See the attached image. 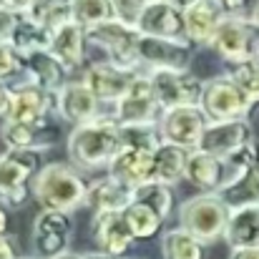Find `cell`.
<instances>
[{"label": "cell", "mask_w": 259, "mask_h": 259, "mask_svg": "<svg viewBox=\"0 0 259 259\" xmlns=\"http://www.w3.org/2000/svg\"><path fill=\"white\" fill-rule=\"evenodd\" d=\"M254 58L259 61V43H257V51H254Z\"/></svg>", "instance_id": "cell-49"}, {"label": "cell", "mask_w": 259, "mask_h": 259, "mask_svg": "<svg viewBox=\"0 0 259 259\" xmlns=\"http://www.w3.org/2000/svg\"><path fill=\"white\" fill-rule=\"evenodd\" d=\"M25 15H30L48 30H56L63 23L73 20V0H35Z\"/></svg>", "instance_id": "cell-32"}, {"label": "cell", "mask_w": 259, "mask_h": 259, "mask_svg": "<svg viewBox=\"0 0 259 259\" xmlns=\"http://www.w3.org/2000/svg\"><path fill=\"white\" fill-rule=\"evenodd\" d=\"M257 103L249 101V96L237 86L227 73L214 76L204 81V93L199 108L206 113L209 121H234V118H247Z\"/></svg>", "instance_id": "cell-5"}, {"label": "cell", "mask_w": 259, "mask_h": 259, "mask_svg": "<svg viewBox=\"0 0 259 259\" xmlns=\"http://www.w3.org/2000/svg\"><path fill=\"white\" fill-rule=\"evenodd\" d=\"M134 201L149 206L166 222L174 211V186L161 184V181H146L139 189H134Z\"/></svg>", "instance_id": "cell-31"}, {"label": "cell", "mask_w": 259, "mask_h": 259, "mask_svg": "<svg viewBox=\"0 0 259 259\" xmlns=\"http://www.w3.org/2000/svg\"><path fill=\"white\" fill-rule=\"evenodd\" d=\"M134 201V191L123 184H118L113 176H98L93 181H88V194H86V206L93 214H103V211H126Z\"/></svg>", "instance_id": "cell-23"}, {"label": "cell", "mask_w": 259, "mask_h": 259, "mask_svg": "<svg viewBox=\"0 0 259 259\" xmlns=\"http://www.w3.org/2000/svg\"><path fill=\"white\" fill-rule=\"evenodd\" d=\"M227 8L222 0H199L191 8L184 10V23H186V38L199 46H209L217 28L227 18Z\"/></svg>", "instance_id": "cell-21"}, {"label": "cell", "mask_w": 259, "mask_h": 259, "mask_svg": "<svg viewBox=\"0 0 259 259\" xmlns=\"http://www.w3.org/2000/svg\"><path fill=\"white\" fill-rule=\"evenodd\" d=\"M249 20H252V25L259 30V0L252 5V10H249Z\"/></svg>", "instance_id": "cell-46"}, {"label": "cell", "mask_w": 259, "mask_h": 259, "mask_svg": "<svg viewBox=\"0 0 259 259\" xmlns=\"http://www.w3.org/2000/svg\"><path fill=\"white\" fill-rule=\"evenodd\" d=\"M0 259H23L15 237H10V234H0Z\"/></svg>", "instance_id": "cell-40"}, {"label": "cell", "mask_w": 259, "mask_h": 259, "mask_svg": "<svg viewBox=\"0 0 259 259\" xmlns=\"http://www.w3.org/2000/svg\"><path fill=\"white\" fill-rule=\"evenodd\" d=\"M88 181H83L81 171L71 164H46L30 184V196L38 201L40 209L51 211H68L86 206Z\"/></svg>", "instance_id": "cell-2"}, {"label": "cell", "mask_w": 259, "mask_h": 259, "mask_svg": "<svg viewBox=\"0 0 259 259\" xmlns=\"http://www.w3.org/2000/svg\"><path fill=\"white\" fill-rule=\"evenodd\" d=\"M106 174L134 191L141 184L151 181V154L149 151H136V149H121L118 156L108 164Z\"/></svg>", "instance_id": "cell-25"}, {"label": "cell", "mask_w": 259, "mask_h": 259, "mask_svg": "<svg viewBox=\"0 0 259 259\" xmlns=\"http://www.w3.org/2000/svg\"><path fill=\"white\" fill-rule=\"evenodd\" d=\"M206 126H209V118H206V113L199 106H184V108L164 111V116L159 121L161 139L166 144L189 149V151L199 149Z\"/></svg>", "instance_id": "cell-13"}, {"label": "cell", "mask_w": 259, "mask_h": 259, "mask_svg": "<svg viewBox=\"0 0 259 259\" xmlns=\"http://www.w3.org/2000/svg\"><path fill=\"white\" fill-rule=\"evenodd\" d=\"M191 186H196L201 194H219L222 186L232 179V171L224 159L204 154V151H191L189 164H186V176Z\"/></svg>", "instance_id": "cell-20"}, {"label": "cell", "mask_w": 259, "mask_h": 259, "mask_svg": "<svg viewBox=\"0 0 259 259\" xmlns=\"http://www.w3.org/2000/svg\"><path fill=\"white\" fill-rule=\"evenodd\" d=\"M23 259H35V257H23Z\"/></svg>", "instance_id": "cell-51"}, {"label": "cell", "mask_w": 259, "mask_h": 259, "mask_svg": "<svg viewBox=\"0 0 259 259\" xmlns=\"http://www.w3.org/2000/svg\"><path fill=\"white\" fill-rule=\"evenodd\" d=\"M139 33L154 38H186L184 10L174 8L166 0H149L146 10L139 18ZM189 40V38H186Z\"/></svg>", "instance_id": "cell-19"}, {"label": "cell", "mask_w": 259, "mask_h": 259, "mask_svg": "<svg viewBox=\"0 0 259 259\" xmlns=\"http://www.w3.org/2000/svg\"><path fill=\"white\" fill-rule=\"evenodd\" d=\"M8 108H10V93L5 83H0V118L8 116Z\"/></svg>", "instance_id": "cell-41"}, {"label": "cell", "mask_w": 259, "mask_h": 259, "mask_svg": "<svg viewBox=\"0 0 259 259\" xmlns=\"http://www.w3.org/2000/svg\"><path fill=\"white\" fill-rule=\"evenodd\" d=\"M156 101L161 103L164 111L171 108H184V106H199L201 93H204V81H199L191 71H151L146 73Z\"/></svg>", "instance_id": "cell-9"}, {"label": "cell", "mask_w": 259, "mask_h": 259, "mask_svg": "<svg viewBox=\"0 0 259 259\" xmlns=\"http://www.w3.org/2000/svg\"><path fill=\"white\" fill-rule=\"evenodd\" d=\"M0 8H5V0H0Z\"/></svg>", "instance_id": "cell-50"}, {"label": "cell", "mask_w": 259, "mask_h": 259, "mask_svg": "<svg viewBox=\"0 0 259 259\" xmlns=\"http://www.w3.org/2000/svg\"><path fill=\"white\" fill-rule=\"evenodd\" d=\"M91 234H93V242H96L98 252L111 254V257H116V259H123V254L136 242L134 234H131V229H128V222H126L123 211L93 214Z\"/></svg>", "instance_id": "cell-17"}, {"label": "cell", "mask_w": 259, "mask_h": 259, "mask_svg": "<svg viewBox=\"0 0 259 259\" xmlns=\"http://www.w3.org/2000/svg\"><path fill=\"white\" fill-rule=\"evenodd\" d=\"M191 151L174 146V144H161L154 154H151V181H161L174 186L176 181H181L186 176V164H189Z\"/></svg>", "instance_id": "cell-28"}, {"label": "cell", "mask_w": 259, "mask_h": 259, "mask_svg": "<svg viewBox=\"0 0 259 259\" xmlns=\"http://www.w3.org/2000/svg\"><path fill=\"white\" fill-rule=\"evenodd\" d=\"M149 0H111V8H113V18L126 23V25H139V18L141 13L146 10Z\"/></svg>", "instance_id": "cell-38"}, {"label": "cell", "mask_w": 259, "mask_h": 259, "mask_svg": "<svg viewBox=\"0 0 259 259\" xmlns=\"http://www.w3.org/2000/svg\"><path fill=\"white\" fill-rule=\"evenodd\" d=\"M259 43V30L252 25V20L247 15H227L222 20V25L217 28L209 48L227 61V66L232 63H242L247 58H254Z\"/></svg>", "instance_id": "cell-7"}, {"label": "cell", "mask_w": 259, "mask_h": 259, "mask_svg": "<svg viewBox=\"0 0 259 259\" xmlns=\"http://www.w3.org/2000/svg\"><path fill=\"white\" fill-rule=\"evenodd\" d=\"M227 76L249 96L252 103H259V61L257 58H247L242 63L227 66Z\"/></svg>", "instance_id": "cell-35"}, {"label": "cell", "mask_w": 259, "mask_h": 259, "mask_svg": "<svg viewBox=\"0 0 259 259\" xmlns=\"http://www.w3.org/2000/svg\"><path fill=\"white\" fill-rule=\"evenodd\" d=\"M56 259H83V254H76V252H66V254H61V257Z\"/></svg>", "instance_id": "cell-48"}, {"label": "cell", "mask_w": 259, "mask_h": 259, "mask_svg": "<svg viewBox=\"0 0 259 259\" xmlns=\"http://www.w3.org/2000/svg\"><path fill=\"white\" fill-rule=\"evenodd\" d=\"M23 13H15L13 8H0V43H10L13 40V33L18 28V20H20Z\"/></svg>", "instance_id": "cell-39"}, {"label": "cell", "mask_w": 259, "mask_h": 259, "mask_svg": "<svg viewBox=\"0 0 259 259\" xmlns=\"http://www.w3.org/2000/svg\"><path fill=\"white\" fill-rule=\"evenodd\" d=\"M161 254L164 259H204V244L176 227L161 234Z\"/></svg>", "instance_id": "cell-30"}, {"label": "cell", "mask_w": 259, "mask_h": 259, "mask_svg": "<svg viewBox=\"0 0 259 259\" xmlns=\"http://www.w3.org/2000/svg\"><path fill=\"white\" fill-rule=\"evenodd\" d=\"M121 149V123L113 116H98L83 126H76L66 139L68 159L81 171L108 169V164L118 156Z\"/></svg>", "instance_id": "cell-1"}, {"label": "cell", "mask_w": 259, "mask_h": 259, "mask_svg": "<svg viewBox=\"0 0 259 259\" xmlns=\"http://www.w3.org/2000/svg\"><path fill=\"white\" fill-rule=\"evenodd\" d=\"M229 222V206L219 194H196L179 206V227L196 237L201 244L224 239Z\"/></svg>", "instance_id": "cell-3"}, {"label": "cell", "mask_w": 259, "mask_h": 259, "mask_svg": "<svg viewBox=\"0 0 259 259\" xmlns=\"http://www.w3.org/2000/svg\"><path fill=\"white\" fill-rule=\"evenodd\" d=\"M166 3H171L174 8H179V10H186V8H191L194 3H199V0H166Z\"/></svg>", "instance_id": "cell-45"}, {"label": "cell", "mask_w": 259, "mask_h": 259, "mask_svg": "<svg viewBox=\"0 0 259 259\" xmlns=\"http://www.w3.org/2000/svg\"><path fill=\"white\" fill-rule=\"evenodd\" d=\"M123 217L128 222V229H131L134 239H151L164 227V219L156 211H151L149 206L139 204V201H131V206L123 211Z\"/></svg>", "instance_id": "cell-33"}, {"label": "cell", "mask_w": 259, "mask_h": 259, "mask_svg": "<svg viewBox=\"0 0 259 259\" xmlns=\"http://www.w3.org/2000/svg\"><path fill=\"white\" fill-rule=\"evenodd\" d=\"M191 40L186 38H154L141 35L139 40V68L151 71H189Z\"/></svg>", "instance_id": "cell-12"}, {"label": "cell", "mask_w": 259, "mask_h": 259, "mask_svg": "<svg viewBox=\"0 0 259 259\" xmlns=\"http://www.w3.org/2000/svg\"><path fill=\"white\" fill-rule=\"evenodd\" d=\"M83 259H116V257L103 254V252H88V254H83Z\"/></svg>", "instance_id": "cell-47"}, {"label": "cell", "mask_w": 259, "mask_h": 259, "mask_svg": "<svg viewBox=\"0 0 259 259\" xmlns=\"http://www.w3.org/2000/svg\"><path fill=\"white\" fill-rule=\"evenodd\" d=\"M56 113L76 128L101 116V101L91 93L83 81H68L56 96Z\"/></svg>", "instance_id": "cell-18"}, {"label": "cell", "mask_w": 259, "mask_h": 259, "mask_svg": "<svg viewBox=\"0 0 259 259\" xmlns=\"http://www.w3.org/2000/svg\"><path fill=\"white\" fill-rule=\"evenodd\" d=\"M164 116L161 103L154 96V88L146 73H141L128 93L113 106V118L121 126H159Z\"/></svg>", "instance_id": "cell-10"}, {"label": "cell", "mask_w": 259, "mask_h": 259, "mask_svg": "<svg viewBox=\"0 0 259 259\" xmlns=\"http://www.w3.org/2000/svg\"><path fill=\"white\" fill-rule=\"evenodd\" d=\"M8 93H10V108L3 121L40 123V121L51 118V113L56 111V96L25 78L18 81L15 86H8Z\"/></svg>", "instance_id": "cell-14"}, {"label": "cell", "mask_w": 259, "mask_h": 259, "mask_svg": "<svg viewBox=\"0 0 259 259\" xmlns=\"http://www.w3.org/2000/svg\"><path fill=\"white\" fill-rule=\"evenodd\" d=\"M139 76H141L139 68H126V66H118V63H111V61H98V63L86 66L81 81L101 101V106L103 103L116 106L128 93V88L134 86V81Z\"/></svg>", "instance_id": "cell-11"}, {"label": "cell", "mask_w": 259, "mask_h": 259, "mask_svg": "<svg viewBox=\"0 0 259 259\" xmlns=\"http://www.w3.org/2000/svg\"><path fill=\"white\" fill-rule=\"evenodd\" d=\"M224 242L229 249H249L259 247V206H244V209H232Z\"/></svg>", "instance_id": "cell-26"}, {"label": "cell", "mask_w": 259, "mask_h": 259, "mask_svg": "<svg viewBox=\"0 0 259 259\" xmlns=\"http://www.w3.org/2000/svg\"><path fill=\"white\" fill-rule=\"evenodd\" d=\"M40 169L38 151H5L0 156V204L5 209H20Z\"/></svg>", "instance_id": "cell-4"}, {"label": "cell", "mask_w": 259, "mask_h": 259, "mask_svg": "<svg viewBox=\"0 0 259 259\" xmlns=\"http://www.w3.org/2000/svg\"><path fill=\"white\" fill-rule=\"evenodd\" d=\"M51 43H53V30H48L46 25L35 23L30 15H20L18 20V28L13 33V40L10 46L25 58L30 53H40V51H51Z\"/></svg>", "instance_id": "cell-29"}, {"label": "cell", "mask_w": 259, "mask_h": 259, "mask_svg": "<svg viewBox=\"0 0 259 259\" xmlns=\"http://www.w3.org/2000/svg\"><path fill=\"white\" fill-rule=\"evenodd\" d=\"M219 199L232 209L259 206V164L244 171H237L219 191Z\"/></svg>", "instance_id": "cell-27"}, {"label": "cell", "mask_w": 259, "mask_h": 259, "mask_svg": "<svg viewBox=\"0 0 259 259\" xmlns=\"http://www.w3.org/2000/svg\"><path fill=\"white\" fill-rule=\"evenodd\" d=\"M33 3H35V0H5V5L13 8L15 13H28V8H30Z\"/></svg>", "instance_id": "cell-43"}, {"label": "cell", "mask_w": 259, "mask_h": 259, "mask_svg": "<svg viewBox=\"0 0 259 259\" xmlns=\"http://www.w3.org/2000/svg\"><path fill=\"white\" fill-rule=\"evenodd\" d=\"M15 76H23V56L10 43H0V83Z\"/></svg>", "instance_id": "cell-37"}, {"label": "cell", "mask_w": 259, "mask_h": 259, "mask_svg": "<svg viewBox=\"0 0 259 259\" xmlns=\"http://www.w3.org/2000/svg\"><path fill=\"white\" fill-rule=\"evenodd\" d=\"M73 214L40 209L33 222V257L56 259L68 252V242L73 234Z\"/></svg>", "instance_id": "cell-8"}, {"label": "cell", "mask_w": 259, "mask_h": 259, "mask_svg": "<svg viewBox=\"0 0 259 259\" xmlns=\"http://www.w3.org/2000/svg\"><path fill=\"white\" fill-rule=\"evenodd\" d=\"M229 259H259V247H249V249H234Z\"/></svg>", "instance_id": "cell-42"}, {"label": "cell", "mask_w": 259, "mask_h": 259, "mask_svg": "<svg viewBox=\"0 0 259 259\" xmlns=\"http://www.w3.org/2000/svg\"><path fill=\"white\" fill-rule=\"evenodd\" d=\"M0 234H8V209L0 204Z\"/></svg>", "instance_id": "cell-44"}, {"label": "cell", "mask_w": 259, "mask_h": 259, "mask_svg": "<svg viewBox=\"0 0 259 259\" xmlns=\"http://www.w3.org/2000/svg\"><path fill=\"white\" fill-rule=\"evenodd\" d=\"M254 144V131L249 118H234V121H209L199 151L219 156V159H229L237 151H242L244 146Z\"/></svg>", "instance_id": "cell-15"}, {"label": "cell", "mask_w": 259, "mask_h": 259, "mask_svg": "<svg viewBox=\"0 0 259 259\" xmlns=\"http://www.w3.org/2000/svg\"><path fill=\"white\" fill-rule=\"evenodd\" d=\"M139 40H141L139 28L126 25L116 18L88 28V43L101 48L106 53V61L126 68H139Z\"/></svg>", "instance_id": "cell-6"}, {"label": "cell", "mask_w": 259, "mask_h": 259, "mask_svg": "<svg viewBox=\"0 0 259 259\" xmlns=\"http://www.w3.org/2000/svg\"><path fill=\"white\" fill-rule=\"evenodd\" d=\"M88 43V30L83 25H78L76 20L63 23L61 28L53 30V43H51V53L73 73L76 68L83 66V53H86Z\"/></svg>", "instance_id": "cell-24"}, {"label": "cell", "mask_w": 259, "mask_h": 259, "mask_svg": "<svg viewBox=\"0 0 259 259\" xmlns=\"http://www.w3.org/2000/svg\"><path fill=\"white\" fill-rule=\"evenodd\" d=\"M121 139H123V149H136L149 154H154L164 144L159 126H121Z\"/></svg>", "instance_id": "cell-34"}, {"label": "cell", "mask_w": 259, "mask_h": 259, "mask_svg": "<svg viewBox=\"0 0 259 259\" xmlns=\"http://www.w3.org/2000/svg\"><path fill=\"white\" fill-rule=\"evenodd\" d=\"M113 18L111 0H73V20L83 28L101 25Z\"/></svg>", "instance_id": "cell-36"}, {"label": "cell", "mask_w": 259, "mask_h": 259, "mask_svg": "<svg viewBox=\"0 0 259 259\" xmlns=\"http://www.w3.org/2000/svg\"><path fill=\"white\" fill-rule=\"evenodd\" d=\"M68 68L51 53V51H40V53H30L23 58V78L40 86L43 91L58 96L61 88L66 86L71 78H68Z\"/></svg>", "instance_id": "cell-22"}, {"label": "cell", "mask_w": 259, "mask_h": 259, "mask_svg": "<svg viewBox=\"0 0 259 259\" xmlns=\"http://www.w3.org/2000/svg\"><path fill=\"white\" fill-rule=\"evenodd\" d=\"M0 139L8 151H43L53 146L61 139V128L46 118L40 123H15V121H3L0 126Z\"/></svg>", "instance_id": "cell-16"}]
</instances>
